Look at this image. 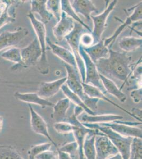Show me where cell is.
<instances>
[{"label":"cell","instance_id":"1","mask_svg":"<svg viewBox=\"0 0 142 159\" xmlns=\"http://www.w3.org/2000/svg\"><path fill=\"white\" fill-rule=\"evenodd\" d=\"M131 56L127 52H119L109 49V55L107 58L99 60L95 64L99 74L116 82H122L120 88L121 90L125 83H128V79L135 67L130 65Z\"/></svg>","mask_w":142,"mask_h":159},{"label":"cell","instance_id":"2","mask_svg":"<svg viewBox=\"0 0 142 159\" xmlns=\"http://www.w3.org/2000/svg\"><path fill=\"white\" fill-rule=\"evenodd\" d=\"M64 66L67 72V80L65 83L69 89L81 99L87 108L95 112L98 109V103L99 99L91 98L85 93L82 84V81L78 70L66 63H64Z\"/></svg>","mask_w":142,"mask_h":159},{"label":"cell","instance_id":"3","mask_svg":"<svg viewBox=\"0 0 142 159\" xmlns=\"http://www.w3.org/2000/svg\"><path fill=\"white\" fill-rule=\"evenodd\" d=\"M86 128L97 129L106 135L118 150L123 159H129L131 142L133 138L125 137L112 130L107 127L101 126L98 124L82 123Z\"/></svg>","mask_w":142,"mask_h":159},{"label":"cell","instance_id":"4","mask_svg":"<svg viewBox=\"0 0 142 159\" xmlns=\"http://www.w3.org/2000/svg\"><path fill=\"white\" fill-rule=\"evenodd\" d=\"M27 16L33 25V28L37 35L36 37L38 38L42 49V56L37 63L38 70L41 74L46 75L48 74L49 72V66L46 54V30L45 25L42 22L36 18L34 14L30 12L28 13Z\"/></svg>","mask_w":142,"mask_h":159},{"label":"cell","instance_id":"5","mask_svg":"<svg viewBox=\"0 0 142 159\" xmlns=\"http://www.w3.org/2000/svg\"><path fill=\"white\" fill-rule=\"evenodd\" d=\"M87 31H89L82 25L75 22L74 27L73 30L64 38L72 49V53L75 57L77 64V69L80 74L82 82H85V64L79 54V46L81 36L85 33H88Z\"/></svg>","mask_w":142,"mask_h":159},{"label":"cell","instance_id":"6","mask_svg":"<svg viewBox=\"0 0 142 159\" xmlns=\"http://www.w3.org/2000/svg\"><path fill=\"white\" fill-rule=\"evenodd\" d=\"M79 54L85 64V78L84 83L97 88L103 92V94L107 96L108 93H107L106 91L105 90L102 82L101 81L100 74L98 71L96 65L91 60L86 52H85L83 47L80 44L79 46Z\"/></svg>","mask_w":142,"mask_h":159},{"label":"cell","instance_id":"7","mask_svg":"<svg viewBox=\"0 0 142 159\" xmlns=\"http://www.w3.org/2000/svg\"><path fill=\"white\" fill-rule=\"evenodd\" d=\"M117 2V0H113L108 6H106L103 12L98 16H91V19L94 22V29L91 33L94 38V44L97 43L102 39V34L107 26V19L110 13L113 11Z\"/></svg>","mask_w":142,"mask_h":159},{"label":"cell","instance_id":"8","mask_svg":"<svg viewBox=\"0 0 142 159\" xmlns=\"http://www.w3.org/2000/svg\"><path fill=\"white\" fill-rule=\"evenodd\" d=\"M131 10H133V13L128 16L124 22L122 23L118 28L116 29V30L113 33L112 36L109 38L104 39V45L108 47L109 49H110L112 46H113V43H115L116 40L117 39L119 35L122 33L126 27H128L135 22L142 21V1L139 2L136 5L134 6L133 7H131L130 9L128 10V11Z\"/></svg>","mask_w":142,"mask_h":159},{"label":"cell","instance_id":"9","mask_svg":"<svg viewBox=\"0 0 142 159\" xmlns=\"http://www.w3.org/2000/svg\"><path fill=\"white\" fill-rule=\"evenodd\" d=\"M95 148L96 159H107L119 153L116 147L103 133L95 136Z\"/></svg>","mask_w":142,"mask_h":159},{"label":"cell","instance_id":"10","mask_svg":"<svg viewBox=\"0 0 142 159\" xmlns=\"http://www.w3.org/2000/svg\"><path fill=\"white\" fill-rule=\"evenodd\" d=\"M42 54V49L37 37L27 47L21 49L22 61L25 68L34 66L38 63Z\"/></svg>","mask_w":142,"mask_h":159},{"label":"cell","instance_id":"11","mask_svg":"<svg viewBox=\"0 0 142 159\" xmlns=\"http://www.w3.org/2000/svg\"><path fill=\"white\" fill-rule=\"evenodd\" d=\"M29 30L19 27L15 31H4L0 34V51L8 47H15L28 36Z\"/></svg>","mask_w":142,"mask_h":159},{"label":"cell","instance_id":"12","mask_svg":"<svg viewBox=\"0 0 142 159\" xmlns=\"http://www.w3.org/2000/svg\"><path fill=\"white\" fill-rule=\"evenodd\" d=\"M30 113V125L33 131L37 134L45 136L47 138L50 143L54 145L56 150H58V147L55 141L51 138L48 129L46 122L42 116L36 112L30 104H28Z\"/></svg>","mask_w":142,"mask_h":159},{"label":"cell","instance_id":"13","mask_svg":"<svg viewBox=\"0 0 142 159\" xmlns=\"http://www.w3.org/2000/svg\"><path fill=\"white\" fill-rule=\"evenodd\" d=\"M74 20L62 11L61 18L53 29L54 36L58 41H62L74 27Z\"/></svg>","mask_w":142,"mask_h":159},{"label":"cell","instance_id":"14","mask_svg":"<svg viewBox=\"0 0 142 159\" xmlns=\"http://www.w3.org/2000/svg\"><path fill=\"white\" fill-rule=\"evenodd\" d=\"M119 120L112 123H103L98 124L101 126L109 127L113 131L125 137L142 139V132L141 129L137 127L125 125L121 123Z\"/></svg>","mask_w":142,"mask_h":159},{"label":"cell","instance_id":"15","mask_svg":"<svg viewBox=\"0 0 142 159\" xmlns=\"http://www.w3.org/2000/svg\"><path fill=\"white\" fill-rule=\"evenodd\" d=\"M66 80L67 77H65L50 82H40L37 93L45 99L50 98L59 92L62 86L66 83Z\"/></svg>","mask_w":142,"mask_h":159},{"label":"cell","instance_id":"16","mask_svg":"<svg viewBox=\"0 0 142 159\" xmlns=\"http://www.w3.org/2000/svg\"><path fill=\"white\" fill-rule=\"evenodd\" d=\"M46 43L54 55L61 59L64 63L67 64L74 67V69L78 70L76 58L72 52L64 47L53 43L49 38H46Z\"/></svg>","mask_w":142,"mask_h":159},{"label":"cell","instance_id":"17","mask_svg":"<svg viewBox=\"0 0 142 159\" xmlns=\"http://www.w3.org/2000/svg\"><path fill=\"white\" fill-rule=\"evenodd\" d=\"M73 9L76 14H81L86 20H91L92 12H98V10L91 0H74L70 1Z\"/></svg>","mask_w":142,"mask_h":159},{"label":"cell","instance_id":"18","mask_svg":"<svg viewBox=\"0 0 142 159\" xmlns=\"http://www.w3.org/2000/svg\"><path fill=\"white\" fill-rule=\"evenodd\" d=\"M82 47L85 52L94 64L100 59L107 58L109 55V49L104 45V39L101 40L100 42L90 47Z\"/></svg>","mask_w":142,"mask_h":159},{"label":"cell","instance_id":"19","mask_svg":"<svg viewBox=\"0 0 142 159\" xmlns=\"http://www.w3.org/2000/svg\"><path fill=\"white\" fill-rule=\"evenodd\" d=\"M79 120L82 123L91 124H103V123H112L119 120L123 118L121 115L115 114H104L100 115H89L85 112H83L77 117Z\"/></svg>","mask_w":142,"mask_h":159},{"label":"cell","instance_id":"20","mask_svg":"<svg viewBox=\"0 0 142 159\" xmlns=\"http://www.w3.org/2000/svg\"><path fill=\"white\" fill-rule=\"evenodd\" d=\"M82 84L84 92L89 97H90L91 98H97V99H98L99 100H103L104 101H107V102H108L110 103V104L113 105L115 107L120 109L121 110H122L123 111H124L125 112H126V113L128 114V115H130V116H131L132 117L135 118V117L134 116L133 114H131V112H130L129 111H128V110H126L125 109L123 108L122 107H121L120 106H119L118 104L112 101V100L110 99L109 98H108L107 96L103 94V92L100 90H99L97 88L94 87L93 85L89 84L84 83V82H82Z\"/></svg>","mask_w":142,"mask_h":159},{"label":"cell","instance_id":"21","mask_svg":"<svg viewBox=\"0 0 142 159\" xmlns=\"http://www.w3.org/2000/svg\"><path fill=\"white\" fill-rule=\"evenodd\" d=\"M17 99L29 104H35L43 108L53 107L54 104L50 101L40 97L37 93H21L16 92L15 93Z\"/></svg>","mask_w":142,"mask_h":159},{"label":"cell","instance_id":"22","mask_svg":"<svg viewBox=\"0 0 142 159\" xmlns=\"http://www.w3.org/2000/svg\"><path fill=\"white\" fill-rule=\"evenodd\" d=\"M71 101L68 98H63L54 104L53 106L54 111L51 117L57 122H64L66 118L69 108L70 107Z\"/></svg>","mask_w":142,"mask_h":159},{"label":"cell","instance_id":"23","mask_svg":"<svg viewBox=\"0 0 142 159\" xmlns=\"http://www.w3.org/2000/svg\"><path fill=\"white\" fill-rule=\"evenodd\" d=\"M21 1H8V4L0 16V29L4 25L13 23L16 21V9L19 4L21 3Z\"/></svg>","mask_w":142,"mask_h":159},{"label":"cell","instance_id":"24","mask_svg":"<svg viewBox=\"0 0 142 159\" xmlns=\"http://www.w3.org/2000/svg\"><path fill=\"white\" fill-rule=\"evenodd\" d=\"M46 0H33L31 1V10L30 12L34 14L37 13L39 15L43 24H47L52 19L53 16L46 8Z\"/></svg>","mask_w":142,"mask_h":159},{"label":"cell","instance_id":"25","mask_svg":"<svg viewBox=\"0 0 142 159\" xmlns=\"http://www.w3.org/2000/svg\"><path fill=\"white\" fill-rule=\"evenodd\" d=\"M98 130L91 129L83 126L81 127H74L72 133L74 135L76 141L78 144V159H86L83 150V143L85 137L89 133L97 132Z\"/></svg>","mask_w":142,"mask_h":159},{"label":"cell","instance_id":"26","mask_svg":"<svg viewBox=\"0 0 142 159\" xmlns=\"http://www.w3.org/2000/svg\"><path fill=\"white\" fill-rule=\"evenodd\" d=\"M100 78L103 86L108 94H112L121 102H125L126 101L127 97L126 94L117 87L116 83L100 74Z\"/></svg>","mask_w":142,"mask_h":159},{"label":"cell","instance_id":"27","mask_svg":"<svg viewBox=\"0 0 142 159\" xmlns=\"http://www.w3.org/2000/svg\"><path fill=\"white\" fill-rule=\"evenodd\" d=\"M1 57L4 60L15 63L11 68L12 70H16L19 67L25 68L22 61L21 49L18 47H10L2 53Z\"/></svg>","mask_w":142,"mask_h":159},{"label":"cell","instance_id":"28","mask_svg":"<svg viewBox=\"0 0 142 159\" xmlns=\"http://www.w3.org/2000/svg\"><path fill=\"white\" fill-rule=\"evenodd\" d=\"M101 132L98 131L95 133L87 134L83 141V153L86 159H96V151L95 148V136Z\"/></svg>","mask_w":142,"mask_h":159},{"label":"cell","instance_id":"29","mask_svg":"<svg viewBox=\"0 0 142 159\" xmlns=\"http://www.w3.org/2000/svg\"><path fill=\"white\" fill-rule=\"evenodd\" d=\"M118 45L119 48L124 52L134 51L142 47V38L133 36L124 37L119 40Z\"/></svg>","mask_w":142,"mask_h":159},{"label":"cell","instance_id":"30","mask_svg":"<svg viewBox=\"0 0 142 159\" xmlns=\"http://www.w3.org/2000/svg\"><path fill=\"white\" fill-rule=\"evenodd\" d=\"M61 90H62L63 93L65 94L66 97L68 98L71 102H72L74 105L79 106L82 108H83L85 113L88 114L89 115H96V113L95 112L92 111L88 108H87L86 106L82 101L81 99L69 89L67 85L66 84V83L62 86Z\"/></svg>","mask_w":142,"mask_h":159},{"label":"cell","instance_id":"31","mask_svg":"<svg viewBox=\"0 0 142 159\" xmlns=\"http://www.w3.org/2000/svg\"><path fill=\"white\" fill-rule=\"evenodd\" d=\"M61 10L66 13L68 16L71 17L73 20H76V22L80 24L83 27L87 29L90 33H92V30L91 29L88 25L85 24V22L81 19L78 15L75 12L74 10L73 9L70 1L69 0H61Z\"/></svg>","mask_w":142,"mask_h":159},{"label":"cell","instance_id":"32","mask_svg":"<svg viewBox=\"0 0 142 159\" xmlns=\"http://www.w3.org/2000/svg\"><path fill=\"white\" fill-rule=\"evenodd\" d=\"M0 159H24L11 145H0Z\"/></svg>","mask_w":142,"mask_h":159},{"label":"cell","instance_id":"33","mask_svg":"<svg viewBox=\"0 0 142 159\" xmlns=\"http://www.w3.org/2000/svg\"><path fill=\"white\" fill-rule=\"evenodd\" d=\"M142 139L133 138L131 142L129 159H142Z\"/></svg>","mask_w":142,"mask_h":159},{"label":"cell","instance_id":"34","mask_svg":"<svg viewBox=\"0 0 142 159\" xmlns=\"http://www.w3.org/2000/svg\"><path fill=\"white\" fill-rule=\"evenodd\" d=\"M47 10L59 21L61 16V6L60 0H48L46 3Z\"/></svg>","mask_w":142,"mask_h":159},{"label":"cell","instance_id":"35","mask_svg":"<svg viewBox=\"0 0 142 159\" xmlns=\"http://www.w3.org/2000/svg\"><path fill=\"white\" fill-rule=\"evenodd\" d=\"M52 145L50 142H49L33 146L28 152L29 159H34L36 156H38L39 154L50 150Z\"/></svg>","mask_w":142,"mask_h":159},{"label":"cell","instance_id":"36","mask_svg":"<svg viewBox=\"0 0 142 159\" xmlns=\"http://www.w3.org/2000/svg\"><path fill=\"white\" fill-rule=\"evenodd\" d=\"M78 144L76 141L65 144L58 150L68 154L72 159H76L78 157Z\"/></svg>","mask_w":142,"mask_h":159},{"label":"cell","instance_id":"37","mask_svg":"<svg viewBox=\"0 0 142 159\" xmlns=\"http://www.w3.org/2000/svg\"><path fill=\"white\" fill-rule=\"evenodd\" d=\"M74 126L66 122H57L54 125V129L56 132L62 134H68L73 132Z\"/></svg>","mask_w":142,"mask_h":159},{"label":"cell","instance_id":"38","mask_svg":"<svg viewBox=\"0 0 142 159\" xmlns=\"http://www.w3.org/2000/svg\"><path fill=\"white\" fill-rule=\"evenodd\" d=\"M94 40L91 33H86L83 34L80 38V45L83 47H90L93 45Z\"/></svg>","mask_w":142,"mask_h":159},{"label":"cell","instance_id":"39","mask_svg":"<svg viewBox=\"0 0 142 159\" xmlns=\"http://www.w3.org/2000/svg\"><path fill=\"white\" fill-rule=\"evenodd\" d=\"M34 159H58V156L56 152L49 150L39 154Z\"/></svg>","mask_w":142,"mask_h":159},{"label":"cell","instance_id":"40","mask_svg":"<svg viewBox=\"0 0 142 159\" xmlns=\"http://www.w3.org/2000/svg\"><path fill=\"white\" fill-rule=\"evenodd\" d=\"M142 88L132 90L130 93L131 99L133 100L134 102L138 103L142 101Z\"/></svg>","mask_w":142,"mask_h":159},{"label":"cell","instance_id":"41","mask_svg":"<svg viewBox=\"0 0 142 159\" xmlns=\"http://www.w3.org/2000/svg\"><path fill=\"white\" fill-rule=\"evenodd\" d=\"M131 112L135 117V119H136L139 122H142V109L134 108L131 110Z\"/></svg>","mask_w":142,"mask_h":159},{"label":"cell","instance_id":"42","mask_svg":"<svg viewBox=\"0 0 142 159\" xmlns=\"http://www.w3.org/2000/svg\"><path fill=\"white\" fill-rule=\"evenodd\" d=\"M85 111V110L83 108H82L81 107L77 106H74V109H73V113H74V115L78 117L80 115H81V114L83 113Z\"/></svg>","mask_w":142,"mask_h":159},{"label":"cell","instance_id":"43","mask_svg":"<svg viewBox=\"0 0 142 159\" xmlns=\"http://www.w3.org/2000/svg\"><path fill=\"white\" fill-rule=\"evenodd\" d=\"M58 159H72V157L65 152H62L57 150Z\"/></svg>","mask_w":142,"mask_h":159},{"label":"cell","instance_id":"44","mask_svg":"<svg viewBox=\"0 0 142 159\" xmlns=\"http://www.w3.org/2000/svg\"><path fill=\"white\" fill-rule=\"evenodd\" d=\"M107 159H123L122 156L121 155V154L119 153L116 154L115 156H112V157H109Z\"/></svg>","mask_w":142,"mask_h":159},{"label":"cell","instance_id":"45","mask_svg":"<svg viewBox=\"0 0 142 159\" xmlns=\"http://www.w3.org/2000/svg\"><path fill=\"white\" fill-rule=\"evenodd\" d=\"M3 126V117L0 116V133L2 131Z\"/></svg>","mask_w":142,"mask_h":159},{"label":"cell","instance_id":"46","mask_svg":"<svg viewBox=\"0 0 142 159\" xmlns=\"http://www.w3.org/2000/svg\"><path fill=\"white\" fill-rule=\"evenodd\" d=\"M0 16H1V13H0Z\"/></svg>","mask_w":142,"mask_h":159}]
</instances>
